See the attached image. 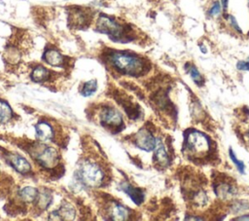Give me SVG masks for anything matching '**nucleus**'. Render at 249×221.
I'll list each match as a JSON object with an SVG mask.
<instances>
[{
	"label": "nucleus",
	"mask_w": 249,
	"mask_h": 221,
	"mask_svg": "<svg viewBox=\"0 0 249 221\" xmlns=\"http://www.w3.org/2000/svg\"><path fill=\"white\" fill-rule=\"evenodd\" d=\"M109 61L112 66L122 74L138 76L144 71V61L132 54L115 52L110 54Z\"/></svg>",
	"instance_id": "1"
},
{
	"label": "nucleus",
	"mask_w": 249,
	"mask_h": 221,
	"mask_svg": "<svg viewBox=\"0 0 249 221\" xmlns=\"http://www.w3.org/2000/svg\"><path fill=\"white\" fill-rule=\"evenodd\" d=\"M187 152L195 157H202L210 150V140L207 135L198 130H189L185 138Z\"/></svg>",
	"instance_id": "2"
},
{
	"label": "nucleus",
	"mask_w": 249,
	"mask_h": 221,
	"mask_svg": "<svg viewBox=\"0 0 249 221\" xmlns=\"http://www.w3.org/2000/svg\"><path fill=\"white\" fill-rule=\"evenodd\" d=\"M79 179L89 187H98L104 180V172L92 162H84L78 170Z\"/></svg>",
	"instance_id": "3"
},
{
	"label": "nucleus",
	"mask_w": 249,
	"mask_h": 221,
	"mask_svg": "<svg viewBox=\"0 0 249 221\" xmlns=\"http://www.w3.org/2000/svg\"><path fill=\"white\" fill-rule=\"evenodd\" d=\"M96 28L99 32L105 33L114 39H120L124 34L123 26L105 15H100L97 18Z\"/></svg>",
	"instance_id": "4"
},
{
	"label": "nucleus",
	"mask_w": 249,
	"mask_h": 221,
	"mask_svg": "<svg viewBox=\"0 0 249 221\" xmlns=\"http://www.w3.org/2000/svg\"><path fill=\"white\" fill-rule=\"evenodd\" d=\"M35 160L44 167H53L58 162V153L53 147H42L35 151Z\"/></svg>",
	"instance_id": "5"
},
{
	"label": "nucleus",
	"mask_w": 249,
	"mask_h": 221,
	"mask_svg": "<svg viewBox=\"0 0 249 221\" xmlns=\"http://www.w3.org/2000/svg\"><path fill=\"white\" fill-rule=\"evenodd\" d=\"M134 141L138 148L147 152L154 150L157 144V139L148 129H140L135 134Z\"/></svg>",
	"instance_id": "6"
},
{
	"label": "nucleus",
	"mask_w": 249,
	"mask_h": 221,
	"mask_svg": "<svg viewBox=\"0 0 249 221\" xmlns=\"http://www.w3.org/2000/svg\"><path fill=\"white\" fill-rule=\"evenodd\" d=\"M100 118H101V122L111 126L113 128H117L120 127L123 124V118L121 113L113 108V107H105L103 108L101 114H100Z\"/></svg>",
	"instance_id": "7"
},
{
	"label": "nucleus",
	"mask_w": 249,
	"mask_h": 221,
	"mask_svg": "<svg viewBox=\"0 0 249 221\" xmlns=\"http://www.w3.org/2000/svg\"><path fill=\"white\" fill-rule=\"evenodd\" d=\"M121 190L124 191L136 204L142 203L144 201V193L139 188H135L128 184L127 182H124L121 184Z\"/></svg>",
	"instance_id": "8"
},
{
	"label": "nucleus",
	"mask_w": 249,
	"mask_h": 221,
	"mask_svg": "<svg viewBox=\"0 0 249 221\" xmlns=\"http://www.w3.org/2000/svg\"><path fill=\"white\" fill-rule=\"evenodd\" d=\"M9 162L12 165V166L20 173H26L30 170L29 163L19 155H16V154L10 155Z\"/></svg>",
	"instance_id": "9"
},
{
	"label": "nucleus",
	"mask_w": 249,
	"mask_h": 221,
	"mask_svg": "<svg viewBox=\"0 0 249 221\" xmlns=\"http://www.w3.org/2000/svg\"><path fill=\"white\" fill-rule=\"evenodd\" d=\"M154 159H155V162H157L161 166H166L169 165V157L165 151L163 144L159 139H157Z\"/></svg>",
	"instance_id": "10"
},
{
	"label": "nucleus",
	"mask_w": 249,
	"mask_h": 221,
	"mask_svg": "<svg viewBox=\"0 0 249 221\" xmlns=\"http://www.w3.org/2000/svg\"><path fill=\"white\" fill-rule=\"evenodd\" d=\"M43 59L52 66H60L64 61L62 55L53 49L47 50L43 55Z\"/></svg>",
	"instance_id": "11"
},
{
	"label": "nucleus",
	"mask_w": 249,
	"mask_h": 221,
	"mask_svg": "<svg viewBox=\"0 0 249 221\" xmlns=\"http://www.w3.org/2000/svg\"><path fill=\"white\" fill-rule=\"evenodd\" d=\"M109 215L114 220H126L129 216V211L120 203H113L109 207Z\"/></svg>",
	"instance_id": "12"
},
{
	"label": "nucleus",
	"mask_w": 249,
	"mask_h": 221,
	"mask_svg": "<svg viewBox=\"0 0 249 221\" xmlns=\"http://www.w3.org/2000/svg\"><path fill=\"white\" fill-rule=\"evenodd\" d=\"M37 137L41 140H49L53 135V130L51 125L46 122H40L35 126Z\"/></svg>",
	"instance_id": "13"
},
{
	"label": "nucleus",
	"mask_w": 249,
	"mask_h": 221,
	"mask_svg": "<svg viewBox=\"0 0 249 221\" xmlns=\"http://www.w3.org/2000/svg\"><path fill=\"white\" fill-rule=\"evenodd\" d=\"M39 193L37 191V189L31 187V186H27L22 188L19 191V198L24 201V202H33L36 201L37 197H38Z\"/></svg>",
	"instance_id": "14"
},
{
	"label": "nucleus",
	"mask_w": 249,
	"mask_h": 221,
	"mask_svg": "<svg viewBox=\"0 0 249 221\" xmlns=\"http://www.w3.org/2000/svg\"><path fill=\"white\" fill-rule=\"evenodd\" d=\"M49 77V70L44 66H37L33 69L31 73V79L34 82H42L45 81Z\"/></svg>",
	"instance_id": "15"
},
{
	"label": "nucleus",
	"mask_w": 249,
	"mask_h": 221,
	"mask_svg": "<svg viewBox=\"0 0 249 221\" xmlns=\"http://www.w3.org/2000/svg\"><path fill=\"white\" fill-rule=\"evenodd\" d=\"M57 211L59 213L61 220L62 219L72 220L75 218V210H74L73 206L67 203H64Z\"/></svg>",
	"instance_id": "16"
},
{
	"label": "nucleus",
	"mask_w": 249,
	"mask_h": 221,
	"mask_svg": "<svg viewBox=\"0 0 249 221\" xmlns=\"http://www.w3.org/2000/svg\"><path fill=\"white\" fill-rule=\"evenodd\" d=\"M12 114H13V111L10 105L4 100H0V123H4L10 120L12 117Z\"/></svg>",
	"instance_id": "17"
},
{
	"label": "nucleus",
	"mask_w": 249,
	"mask_h": 221,
	"mask_svg": "<svg viewBox=\"0 0 249 221\" xmlns=\"http://www.w3.org/2000/svg\"><path fill=\"white\" fill-rule=\"evenodd\" d=\"M36 201H37V205L41 209H46L52 203V196L48 192H43L38 195Z\"/></svg>",
	"instance_id": "18"
},
{
	"label": "nucleus",
	"mask_w": 249,
	"mask_h": 221,
	"mask_svg": "<svg viewBox=\"0 0 249 221\" xmlns=\"http://www.w3.org/2000/svg\"><path fill=\"white\" fill-rule=\"evenodd\" d=\"M97 89V82L95 80H90L84 84L82 89V94L84 96L91 95Z\"/></svg>",
	"instance_id": "19"
},
{
	"label": "nucleus",
	"mask_w": 249,
	"mask_h": 221,
	"mask_svg": "<svg viewBox=\"0 0 249 221\" xmlns=\"http://www.w3.org/2000/svg\"><path fill=\"white\" fill-rule=\"evenodd\" d=\"M192 80L197 85V86H201L202 83H203V79H202V76L201 74L199 73V71L196 69V66H191L188 70Z\"/></svg>",
	"instance_id": "20"
},
{
	"label": "nucleus",
	"mask_w": 249,
	"mask_h": 221,
	"mask_svg": "<svg viewBox=\"0 0 249 221\" xmlns=\"http://www.w3.org/2000/svg\"><path fill=\"white\" fill-rule=\"evenodd\" d=\"M229 155H230V158H231V162L235 165L237 170H238L241 174H244V172H245V170H244V169H245V165H244V163H243L242 161H240V160H238V159L236 158V156L234 155V152L232 151L231 148H230V150H229Z\"/></svg>",
	"instance_id": "21"
},
{
	"label": "nucleus",
	"mask_w": 249,
	"mask_h": 221,
	"mask_svg": "<svg viewBox=\"0 0 249 221\" xmlns=\"http://www.w3.org/2000/svg\"><path fill=\"white\" fill-rule=\"evenodd\" d=\"M233 193H234V189L232 186H230L228 184H223V185H220L217 194H219L225 198V197L233 195Z\"/></svg>",
	"instance_id": "22"
},
{
	"label": "nucleus",
	"mask_w": 249,
	"mask_h": 221,
	"mask_svg": "<svg viewBox=\"0 0 249 221\" xmlns=\"http://www.w3.org/2000/svg\"><path fill=\"white\" fill-rule=\"evenodd\" d=\"M221 9H222V7H221V5H220V2L215 1V2L213 3L212 7H211L210 10H209V14H210L211 16H217V15H219V14L221 13Z\"/></svg>",
	"instance_id": "23"
},
{
	"label": "nucleus",
	"mask_w": 249,
	"mask_h": 221,
	"mask_svg": "<svg viewBox=\"0 0 249 221\" xmlns=\"http://www.w3.org/2000/svg\"><path fill=\"white\" fill-rule=\"evenodd\" d=\"M236 68L238 70H242V71H248L249 70V59L248 60H239L236 63Z\"/></svg>",
	"instance_id": "24"
},
{
	"label": "nucleus",
	"mask_w": 249,
	"mask_h": 221,
	"mask_svg": "<svg viewBox=\"0 0 249 221\" xmlns=\"http://www.w3.org/2000/svg\"><path fill=\"white\" fill-rule=\"evenodd\" d=\"M228 18H229V20H230V22H231V26L233 27V29H235V30H236V31H238V32H241V29H240V27H239V25H238L237 21L235 20V18H234V17H232V16H230Z\"/></svg>",
	"instance_id": "25"
},
{
	"label": "nucleus",
	"mask_w": 249,
	"mask_h": 221,
	"mask_svg": "<svg viewBox=\"0 0 249 221\" xmlns=\"http://www.w3.org/2000/svg\"><path fill=\"white\" fill-rule=\"evenodd\" d=\"M233 220H249V215H241L239 217L234 218Z\"/></svg>",
	"instance_id": "26"
},
{
	"label": "nucleus",
	"mask_w": 249,
	"mask_h": 221,
	"mask_svg": "<svg viewBox=\"0 0 249 221\" xmlns=\"http://www.w3.org/2000/svg\"><path fill=\"white\" fill-rule=\"evenodd\" d=\"M222 6H223V9L226 10L228 7V0H222Z\"/></svg>",
	"instance_id": "27"
},
{
	"label": "nucleus",
	"mask_w": 249,
	"mask_h": 221,
	"mask_svg": "<svg viewBox=\"0 0 249 221\" xmlns=\"http://www.w3.org/2000/svg\"><path fill=\"white\" fill-rule=\"evenodd\" d=\"M199 49H200V51H201L203 54H206V53H207V50H206V48H205L203 45H200V46H199Z\"/></svg>",
	"instance_id": "28"
},
{
	"label": "nucleus",
	"mask_w": 249,
	"mask_h": 221,
	"mask_svg": "<svg viewBox=\"0 0 249 221\" xmlns=\"http://www.w3.org/2000/svg\"><path fill=\"white\" fill-rule=\"evenodd\" d=\"M248 135H249V132H248Z\"/></svg>",
	"instance_id": "29"
}]
</instances>
